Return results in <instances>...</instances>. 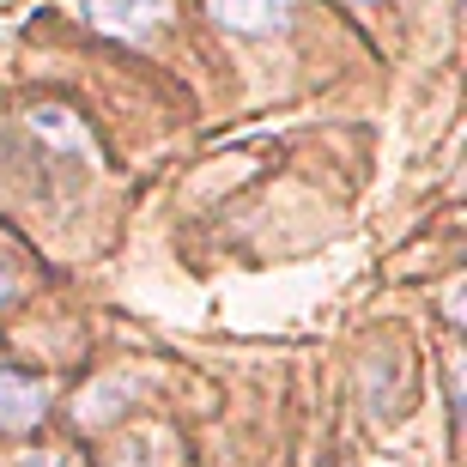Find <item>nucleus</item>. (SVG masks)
<instances>
[{
    "label": "nucleus",
    "mask_w": 467,
    "mask_h": 467,
    "mask_svg": "<svg viewBox=\"0 0 467 467\" xmlns=\"http://www.w3.org/2000/svg\"><path fill=\"white\" fill-rule=\"evenodd\" d=\"M213 25H225L237 36H274L292 18V0H207Z\"/></svg>",
    "instance_id": "obj_3"
},
{
    "label": "nucleus",
    "mask_w": 467,
    "mask_h": 467,
    "mask_svg": "<svg viewBox=\"0 0 467 467\" xmlns=\"http://www.w3.org/2000/svg\"><path fill=\"white\" fill-rule=\"evenodd\" d=\"M25 467H91V462H86L79 450H36Z\"/></svg>",
    "instance_id": "obj_4"
},
{
    "label": "nucleus",
    "mask_w": 467,
    "mask_h": 467,
    "mask_svg": "<svg viewBox=\"0 0 467 467\" xmlns=\"http://www.w3.org/2000/svg\"><path fill=\"white\" fill-rule=\"evenodd\" d=\"M171 18V0H86V25L121 43H146Z\"/></svg>",
    "instance_id": "obj_1"
},
{
    "label": "nucleus",
    "mask_w": 467,
    "mask_h": 467,
    "mask_svg": "<svg viewBox=\"0 0 467 467\" xmlns=\"http://www.w3.org/2000/svg\"><path fill=\"white\" fill-rule=\"evenodd\" d=\"M49 413V389L13 364H0V431H36Z\"/></svg>",
    "instance_id": "obj_2"
},
{
    "label": "nucleus",
    "mask_w": 467,
    "mask_h": 467,
    "mask_svg": "<svg viewBox=\"0 0 467 467\" xmlns=\"http://www.w3.org/2000/svg\"><path fill=\"white\" fill-rule=\"evenodd\" d=\"M13 292H18V285H13V274H0V304H13Z\"/></svg>",
    "instance_id": "obj_5"
}]
</instances>
